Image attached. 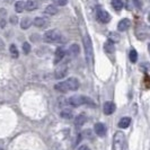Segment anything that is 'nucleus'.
Wrapping results in <instances>:
<instances>
[{
  "instance_id": "nucleus-23",
  "label": "nucleus",
  "mask_w": 150,
  "mask_h": 150,
  "mask_svg": "<svg viewBox=\"0 0 150 150\" xmlns=\"http://www.w3.org/2000/svg\"><path fill=\"white\" fill-rule=\"evenodd\" d=\"M9 52L11 54V57L13 58H18V50H17V46L15 44H11L9 46Z\"/></svg>"
},
{
  "instance_id": "nucleus-20",
  "label": "nucleus",
  "mask_w": 150,
  "mask_h": 150,
  "mask_svg": "<svg viewBox=\"0 0 150 150\" xmlns=\"http://www.w3.org/2000/svg\"><path fill=\"white\" fill-rule=\"evenodd\" d=\"M123 1L122 0H112V7L116 10V11H120L123 9Z\"/></svg>"
},
{
  "instance_id": "nucleus-30",
  "label": "nucleus",
  "mask_w": 150,
  "mask_h": 150,
  "mask_svg": "<svg viewBox=\"0 0 150 150\" xmlns=\"http://www.w3.org/2000/svg\"><path fill=\"white\" fill-rule=\"evenodd\" d=\"M6 15H7V10L4 8H0V18H4Z\"/></svg>"
},
{
  "instance_id": "nucleus-12",
  "label": "nucleus",
  "mask_w": 150,
  "mask_h": 150,
  "mask_svg": "<svg viewBox=\"0 0 150 150\" xmlns=\"http://www.w3.org/2000/svg\"><path fill=\"white\" fill-rule=\"evenodd\" d=\"M130 26H131L130 19H128V18H123V19L120 21L119 24H117V30H120V32H125L127 30H129Z\"/></svg>"
},
{
  "instance_id": "nucleus-33",
  "label": "nucleus",
  "mask_w": 150,
  "mask_h": 150,
  "mask_svg": "<svg viewBox=\"0 0 150 150\" xmlns=\"http://www.w3.org/2000/svg\"><path fill=\"white\" fill-rule=\"evenodd\" d=\"M133 2H134V5L137 6L138 8L141 7V4H140V0H133Z\"/></svg>"
},
{
  "instance_id": "nucleus-13",
  "label": "nucleus",
  "mask_w": 150,
  "mask_h": 150,
  "mask_svg": "<svg viewBox=\"0 0 150 150\" xmlns=\"http://www.w3.org/2000/svg\"><path fill=\"white\" fill-rule=\"evenodd\" d=\"M44 14L49 16H54L59 14V8L57 7L55 5H49L46 6V8L44 9Z\"/></svg>"
},
{
  "instance_id": "nucleus-14",
  "label": "nucleus",
  "mask_w": 150,
  "mask_h": 150,
  "mask_svg": "<svg viewBox=\"0 0 150 150\" xmlns=\"http://www.w3.org/2000/svg\"><path fill=\"white\" fill-rule=\"evenodd\" d=\"M68 53H69V55H70V57H72V58L78 57V55H79V53H80V47H79V45L78 44H71L70 46H69Z\"/></svg>"
},
{
  "instance_id": "nucleus-4",
  "label": "nucleus",
  "mask_w": 150,
  "mask_h": 150,
  "mask_svg": "<svg viewBox=\"0 0 150 150\" xmlns=\"http://www.w3.org/2000/svg\"><path fill=\"white\" fill-rule=\"evenodd\" d=\"M125 144V135L123 132L117 131L113 137V150H123Z\"/></svg>"
},
{
  "instance_id": "nucleus-15",
  "label": "nucleus",
  "mask_w": 150,
  "mask_h": 150,
  "mask_svg": "<svg viewBox=\"0 0 150 150\" xmlns=\"http://www.w3.org/2000/svg\"><path fill=\"white\" fill-rule=\"evenodd\" d=\"M38 0H27V1L25 2V9H26L27 11H33V10H35V9H38Z\"/></svg>"
},
{
  "instance_id": "nucleus-24",
  "label": "nucleus",
  "mask_w": 150,
  "mask_h": 150,
  "mask_svg": "<svg viewBox=\"0 0 150 150\" xmlns=\"http://www.w3.org/2000/svg\"><path fill=\"white\" fill-rule=\"evenodd\" d=\"M129 58H130V61L131 62H137V60H138V52L135 51L134 49H132L131 51H130V54H129Z\"/></svg>"
},
{
  "instance_id": "nucleus-9",
  "label": "nucleus",
  "mask_w": 150,
  "mask_h": 150,
  "mask_svg": "<svg viewBox=\"0 0 150 150\" xmlns=\"http://www.w3.org/2000/svg\"><path fill=\"white\" fill-rule=\"evenodd\" d=\"M94 130H95V133L98 135V137H104L106 134V131H107V128L104 123L102 122H98L95 124L94 127Z\"/></svg>"
},
{
  "instance_id": "nucleus-21",
  "label": "nucleus",
  "mask_w": 150,
  "mask_h": 150,
  "mask_svg": "<svg viewBox=\"0 0 150 150\" xmlns=\"http://www.w3.org/2000/svg\"><path fill=\"white\" fill-rule=\"evenodd\" d=\"M60 116L62 117V119L70 120V119H72V117H74V114H72L71 111H69V110H63V111H61Z\"/></svg>"
},
{
  "instance_id": "nucleus-1",
  "label": "nucleus",
  "mask_w": 150,
  "mask_h": 150,
  "mask_svg": "<svg viewBox=\"0 0 150 150\" xmlns=\"http://www.w3.org/2000/svg\"><path fill=\"white\" fill-rule=\"evenodd\" d=\"M80 87V83L79 80L76 78V77H71V78H68L67 80L64 81H61V83H57L54 86V88L61 91V93H68V91H76V90L79 89Z\"/></svg>"
},
{
  "instance_id": "nucleus-31",
  "label": "nucleus",
  "mask_w": 150,
  "mask_h": 150,
  "mask_svg": "<svg viewBox=\"0 0 150 150\" xmlns=\"http://www.w3.org/2000/svg\"><path fill=\"white\" fill-rule=\"evenodd\" d=\"M78 150H90V148L88 147V146H86V144H83V146H80L79 148H78Z\"/></svg>"
},
{
  "instance_id": "nucleus-7",
  "label": "nucleus",
  "mask_w": 150,
  "mask_h": 150,
  "mask_svg": "<svg viewBox=\"0 0 150 150\" xmlns=\"http://www.w3.org/2000/svg\"><path fill=\"white\" fill-rule=\"evenodd\" d=\"M68 75V66L67 64H62L60 67H58L54 71V78L55 79H62L66 78Z\"/></svg>"
},
{
  "instance_id": "nucleus-11",
  "label": "nucleus",
  "mask_w": 150,
  "mask_h": 150,
  "mask_svg": "<svg viewBox=\"0 0 150 150\" xmlns=\"http://www.w3.org/2000/svg\"><path fill=\"white\" fill-rule=\"evenodd\" d=\"M115 110H116V106L113 102H106L104 104V107H103L104 114H106V115H112L113 113L115 112Z\"/></svg>"
},
{
  "instance_id": "nucleus-32",
  "label": "nucleus",
  "mask_w": 150,
  "mask_h": 150,
  "mask_svg": "<svg viewBox=\"0 0 150 150\" xmlns=\"http://www.w3.org/2000/svg\"><path fill=\"white\" fill-rule=\"evenodd\" d=\"M5 26H6V21H5L4 18H2V19L0 21V27H2V28H4Z\"/></svg>"
},
{
  "instance_id": "nucleus-34",
  "label": "nucleus",
  "mask_w": 150,
  "mask_h": 150,
  "mask_svg": "<svg viewBox=\"0 0 150 150\" xmlns=\"http://www.w3.org/2000/svg\"><path fill=\"white\" fill-rule=\"evenodd\" d=\"M5 2H7V4H10V2H13V0H5Z\"/></svg>"
},
{
  "instance_id": "nucleus-22",
  "label": "nucleus",
  "mask_w": 150,
  "mask_h": 150,
  "mask_svg": "<svg viewBox=\"0 0 150 150\" xmlns=\"http://www.w3.org/2000/svg\"><path fill=\"white\" fill-rule=\"evenodd\" d=\"M15 10L16 13H18V14L23 13L25 10V2L24 1H17L15 4Z\"/></svg>"
},
{
  "instance_id": "nucleus-25",
  "label": "nucleus",
  "mask_w": 150,
  "mask_h": 150,
  "mask_svg": "<svg viewBox=\"0 0 150 150\" xmlns=\"http://www.w3.org/2000/svg\"><path fill=\"white\" fill-rule=\"evenodd\" d=\"M52 2L55 6H66L68 4V0H52Z\"/></svg>"
},
{
  "instance_id": "nucleus-5",
  "label": "nucleus",
  "mask_w": 150,
  "mask_h": 150,
  "mask_svg": "<svg viewBox=\"0 0 150 150\" xmlns=\"http://www.w3.org/2000/svg\"><path fill=\"white\" fill-rule=\"evenodd\" d=\"M83 45H85V50H86V58L88 63H94V52H93V44H91V40L88 35H86L83 38Z\"/></svg>"
},
{
  "instance_id": "nucleus-36",
  "label": "nucleus",
  "mask_w": 150,
  "mask_h": 150,
  "mask_svg": "<svg viewBox=\"0 0 150 150\" xmlns=\"http://www.w3.org/2000/svg\"><path fill=\"white\" fill-rule=\"evenodd\" d=\"M148 21H149V22H150V14H149V15H148Z\"/></svg>"
},
{
  "instance_id": "nucleus-26",
  "label": "nucleus",
  "mask_w": 150,
  "mask_h": 150,
  "mask_svg": "<svg viewBox=\"0 0 150 150\" xmlns=\"http://www.w3.org/2000/svg\"><path fill=\"white\" fill-rule=\"evenodd\" d=\"M23 51L25 54H28L30 52V43H27V42H25L24 44H23Z\"/></svg>"
},
{
  "instance_id": "nucleus-28",
  "label": "nucleus",
  "mask_w": 150,
  "mask_h": 150,
  "mask_svg": "<svg viewBox=\"0 0 150 150\" xmlns=\"http://www.w3.org/2000/svg\"><path fill=\"white\" fill-rule=\"evenodd\" d=\"M9 22H10V24H13V25H16L18 23V17L17 16H10Z\"/></svg>"
},
{
  "instance_id": "nucleus-10",
  "label": "nucleus",
  "mask_w": 150,
  "mask_h": 150,
  "mask_svg": "<svg viewBox=\"0 0 150 150\" xmlns=\"http://www.w3.org/2000/svg\"><path fill=\"white\" fill-rule=\"evenodd\" d=\"M64 55H66L64 49H63V47H58V49L55 50V52H54V61H53V63H54V64H58L59 62L62 61V59L64 58Z\"/></svg>"
},
{
  "instance_id": "nucleus-6",
  "label": "nucleus",
  "mask_w": 150,
  "mask_h": 150,
  "mask_svg": "<svg viewBox=\"0 0 150 150\" xmlns=\"http://www.w3.org/2000/svg\"><path fill=\"white\" fill-rule=\"evenodd\" d=\"M96 18L99 23L102 24H107L111 21V15L108 11H106L104 9H98L97 14H96Z\"/></svg>"
},
{
  "instance_id": "nucleus-17",
  "label": "nucleus",
  "mask_w": 150,
  "mask_h": 150,
  "mask_svg": "<svg viewBox=\"0 0 150 150\" xmlns=\"http://www.w3.org/2000/svg\"><path fill=\"white\" fill-rule=\"evenodd\" d=\"M104 50H105L106 53H113L115 51V45H114V42H112L111 40L106 41L105 44H104Z\"/></svg>"
},
{
  "instance_id": "nucleus-8",
  "label": "nucleus",
  "mask_w": 150,
  "mask_h": 150,
  "mask_svg": "<svg viewBox=\"0 0 150 150\" xmlns=\"http://www.w3.org/2000/svg\"><path fill=\"white\" fill-rule=\"evenodd\" d=\"M33 24L38 28H45V27H47L50 25V21L47 18H45V17H36V18H34Z\"/></svg>"
},
{
  "instance_id": "nucleus-3",
  "label": "nucleus",
  "mask_w": 150,
  "mask_h": 150,
  "mask_svg": "<svg viewBox=\"0 0 150 150\" xmlns=\"http://www.w3.org/2000/svg\"><path fill=\"white\" fill-rule=\"evenodd\" d=\"M63 40V36L58 30H46L43 35V41L45 43H60Z\"/></svg>"
},
{
  "instance_id": "nucleus-18",
  "label": "nucleus",
  "mask_w": 150,
  "mask_h": 150,
  "mask_svg": "<svg viewBox=\"0 0 150 150\" xmlns=\"http://www.w3.org/2000/svg\"><path fill=\"white\" fill-rule=\"evenodd\" d=\"M32 24H33V22L30 21V17H24L22 19V22H21V27L23 30H28Z\"/></svg>"
},
{
  "instance_id": "nucleus-2",
  "label": "nucleus",
  "mask_w": 150,
  "mask_h": 150,
  "mask_svg": "<svg viewBox=\"0 0 150 150\" xmlns=\"http://www.w3.org/2000/svg\"><path fill=\"white\" fill-rule=\"evenodd\" d=\"M68 104L71 105L72 107H78V106H83V105H90V106H95L94 102L90 99L89 97L85 96V95H75V96H71V97L68 99Z\"/></svg>"
},
{
  "instance_id": "nucleus-19",
  "label": "nucleus",
  "mask_w": 150,
  "mask_h": 150,
  "mask_svg": "<svg viewBox=\"0 0 150 150\" xmlns=\"http://www.w3.org/2000/svg\"><path fill=\"white\" fill-rule=\"evenodd\" d=\"M130 123H131V119H130V117H122L120 120V122H119V128L127 129V128H129Z\"/></svg>"
},
{
  "instance_id": "nucleus-16",
  "label": "nucleus",
  "mask_w": 150,
  "mask_h": 150,
  "mask_svg": "<svg viewBox=\"0 0 150 150\" xmlns=\"http://www.w3.org/2000/svg\"><path fill=\"white\" fill-rule=\"evenodd\" d=\"M87 122V116L85 114H79L75 120V125L76 128H81L83 124Z\"/></svg>"
},
{
  "instance_id": "nucleus-35",
  "label": "nucleus",
  "mask_w": 150,
  "mask_h": 150,
  "mask_svg": "<svg viewBox=\"0 0 150 150\" xmlns=\"http://www.w3.org/2000/svg\"><path fill=\"white\" fill-rule=\"evenodd\" d=\"M148 50H149V53H150V43L148 44Z\"/></svg>"
},
{
  "instance_id": "nucleus-27",
  "label": "nucleus",
  "mask_w": 150,
  "mask_h": 150,
  "mask_svg": "<svg viewBox=\"0 0 150 150\" xmlns=\"http://www.w3.org/2000/svg\"><path fill=\"white\" fill-rule=\"evenodd\" d=\"M83 135L87 139H93V133H91V130H85L83 132Z\"/></svg>"
},
{
  "instance_id": "nucleus-29",
  "label": "nucleus",
  "mask_w": 150,
  "mask_h": 150,
  "mask_svg": "<svg viewBox=\"0 0 150 150\" xmlns=\"http://www.w3.org/2000/svg\"><path fill=\"white\" fill-rule=\"evenodd\" d=\"M110 38H114V41H113V42H117V41H120V36H119L117 34L115 35V34L111 33V34H110Z\"/></svg>"
}]
</instances>
